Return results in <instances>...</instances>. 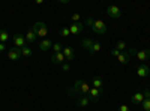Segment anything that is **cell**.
Segmentation results:
<instances>
[{"label": "cell", "instance_id": "obj_28", "mask_svg": "<svg viewBox=\"0 0 150 111\" xmlns=\"http://www.w3.org/2000/svg\"><path fill=\"white\" fill-rule=\"evenodd\" d=\"M71 20H72L74 23H80L81 17H80V14H72V15H71Z\"/></svg>", "mask_w": 150, "mask_h": 111}, {"label": "cell", "instance_id": "obj_29", "mask_svg": "<svg viewBox=\"0 0 150 111\" xmlns=\"http://www.w3.org/2000/svg\"><path fill=\"white\" fill-rule=\"evenodd\" d=\"M117 111H131V108H129L128 105H120V107L117 108Z\"/></svg>", "mask_w": 150, "mask_h": 111}, {"label": "cell", "instance_id": "obj_17", "mask_svg": "<svg viewBox=\"0 0 150 111\" xmlns=\"http://www.w3.org/2000/svg\"><path fill=\"white\" fill-rule=\"evenodd\" d=\"M63 54H65L66 60H74L75 59V53H74V50L71 47H65L63 48Z\"/></svg>", "mask_w": 150, "mask_h": 111}, {"label": "cell", "instance_id": "obj_7", "mask_svg": "<svg viewBox=\"0 0 150 111\" xmlns=\"http://www.w3.org/2000/svg\"><path fill=\"white\" fill-rule=\"evenodd\" d=\"M137 75H138L140 78H147V77L150 75V68H149V65L141 63L138 68H137Z\"/></svg>", "mask_w": 150, "mask_h": 111}, {"label": "cell", "instance_id": "obj_14", "mask_svg": "<svg viewBox=\"0 0 150 111\" xmlns=\"http://www.w3.org/2000/svg\"><path fill=\"white\" fill-rule=\"evenodd\" d=\"M75 101H77V105L81 107V108L87 107V105H89V102H90V99L87 96H77V98H75Z\"/></svg>", "mask_w": 150, "mask_h": 111}, {"label": "cell", "instance_id": "obj_25", "mask_svg": "<svg viewBox=\"0 0 150 111\" xmlns=\"http://www.w3.org/2000/svg\"><path fill=\"white\" fill-rule=\"evenodd\" d=\"M59 33H60V36H63V38H68V36H71V32H69V27H62Z\"/></svg>", "mask_w": 150, "mask_h": 111}, {"label": "cell", "instance_id": "obj_2", "mask_svg": "<svg viewBox=\"0 0 150 111\" xmlns=\"http://www.w3.org/2000/svg\"><path fill=\"white\" fill-rule=\"evenodd\" d=\"M30 29L35 32V35H36V36H39V38L47 39V36H48V27H47V24H45L44 21H38V23H35Z\"/></svg>", "mask_w": 150, "mask_h": 111}, {"label": "cell", "instance_id": "obj_5", "mask_svg": "<svg viewBox=\"0 0 150 111\" xmlns=\"http://www.w3.org/2000/svg\"><path fill=\"white\" fill-rule=\"evenodd\" d=\"M12 42H14V47L18 48V50H21L23 47H26V38L21 33H15L14 38H12Z\"/></svg>", "mask_w": 150, "mask_h": 111}, {"label": "cell", "instance_id": "obj_33", "mask_svg": "<svg viewBox=\"0 0 150 111\" xmlns=\"http://www.w3.org/2000/svg\"><path fill=\"white\" fill-rule=\"evenodd\" d=\"M6 50V44H2V42H0V53H3Z\"/></svg>", "mask_w": 150, "mask_h": 111}, {"label": "cell", "instance_id": "obj_12", "mask_svg": "<svg viewBox=\"0 0 150 111\" xmlns=\"http://www.w3.org/2000/svg\"><path fill=\"white\" fill-rule=\"evenodd\" d=\"M143 101H144V95H143V92H135V93L131 96V102H132L134 105H141Z\"/></svg>", "mask_w": 150, "mask_h": 111}, {"label": "cell", "instance_id": "obj_18", "mask_svg": "<svg viewBox=\"0 0 150 111\" xmlns=\"http://www.w3.org/2000/svg\"><path fill=\"white\" fill-rule=\"evenodd\" d=\"M93 42H95L93 39L86 38V39H83V41H81V47L84 48L86 51H90V50H92V45H93Z\"/></svg>", "mask_w": 150, "mask_h": 111}, {"label": "cell", "instance_id": "obj_22", "mask_svg": "<svg viewBox=\"0 0 150 111\" xmlns=\"http://www.w3.org/2000/svg\"><path fill=\"white\" fill-rule=\"evenodd\" d=\"M101 48H102V47H101V44H99L98 41H95V42H93V45H92V50H90L89 53H90V54L99 53V51H101Z\"/></svg>", "mask_w": 150, "mask_h": 111}, {"label": "cell", "instance_id": "obj_27", "mask_svg": "<svg viewBox=\"0 0 150 111\" xmlns=\"http://www.w3.org/2000/svg\"><path fill=\"white\" fill-rule=\"evenodd\" d=\"M141 107H143L144 111H150V98H149V99H144V101H143Z\"/></svg>", "mask_w": 150, "mask_h": 111}, {"label": "cell", "instance_id": "obj_30", "mask_svg": "<svg viewBox=\"0 0 150 111\" xmlns=\"http://www.w3.org/2000/svg\"><path fill=\"white\" fill-rule=\"evenodd\" d=\"M111 56L117 59V57L120 56V51H119V50H116V48H114V50H111Z\"/></svg>", "mask_w": 150, "mask_h": 111}, {"label": "cell", "instance_id": "obj_6", "mask_svg": "<svg viewBox=\"0 0 150 111\" xmlns=\"http://www.w3.org/2000/svg\"><path fill=\"white\" fill-rule=\"evenodd\" d=\"M102 93H104L102 89H95V87H92L90 92H89V95H87V98L90 99V102H98L99 99H101Z\"/></svg>", "mask_w": 150, "mask_h": 111}, {"label": "cell", "instance_id": "obj_21", "mask_svg": "<svg viewBox=\"0 0 150 111\" xmlns=\"http://www.w3.org/2000/svg\"><path fill=\"white\" fill-rule=\"evenodd\" d=\"M20 51H21V56H24V57H32V56H33L32 48H29L27 45H26V47H23Z\"/></svg>", "mask_w": 150, "mask_h": 111}, {"label": "cell", "instance_id": "obj_11", "mask_svg": "<svg viewBox=\"0 0 150 111\" xmlns=\"http://www.w3.org/2000/svg\"><path fill=\"white\" fill-rule=\"evenodd\" d=\"M51 62H53V65H63L65 62H66V57H65L63 51L57 53V54H53L51 56Z\"/></svg>", "mask_w": 150, "mask_h": 111}, {"label": "cell", "instance_id": "obj_20", "mask_svg": "<svg viewBox=\"0 0 150 111\" xmlns=\"http://www.w3.org/2000/svg\"><path fill=\"white\" fill-rule=\"evenodd\" d=\"M9 38H11V36H9L8 30H5V29L0 30V42H2V44H6V42L9 41Z\"/></svg>", "mask_w": 150, "mask_h": 111}, {"label": "cell", "instance_id": "obj_8", "mask_svg": "<svg viewBox=\"0 0 150 111\" xmlns=\"http://www.w3.org/2000/svg\"><path fill=\"white\" fill-rule=\"evenodd\" d=\"M84 23H72L71 26H69V32H71V35H80V33H83V30H84Z\"/></svg>", "mask_w": 150, "mask_h": 111}, {"label": "cell", "instance_id": "obj_23", "mask_svg": "<svg viewBox=\"0 0 150 111\" xmlns=\"http://www.w3.org/2000/svg\"><path fill=\"white\" fill-rule=\"evenodd\" d=\"M116 50H119L120 53L126 51V42H125V41H117V44H116Z\"/></svg>", "mask_w": 150, "mask_h": 111}, {"label": "cell", "instance_id": "obj_24", "mask_svg": "<svg viewBox=\"0 0 150 111\" xmlns=\"http://www.w3.org/2000/svg\"><path fill=\"white\" fill-rule=\"evenodd\" d=\"M63 51V47H62V44L60 42H56V44H53V53L54 54H57V53H62Z\"/></svg>", "mask_w": 150, "mask_h": 111}, {"label": "cell", "instance_id": "obj_4", "mask_svg": "<svg viewBox=\"0 0 150 111\" xmlns=\"http://www.w3.org/2000/svg\"><path fill=\"white\" fill-rule=\"evenodd\" d=\"M107 15H108L110 18L119 20V18L122 17V11H120V8H119V6L111 5V6H108V8H107Z\"/></svg>", "mask_w": 150, "mask_h": 111}, {"label": "cell", "instance_id": "obj_15", "mask_svg": "<svg viewBox=\"0 0 150 111\" xmlns=\"http://www.w3.org/2000/svg\"><path fill=\"white\" fill-rule=\"evenodd\" d=\"M24 38H26V42H27V44H33V42H36L38 36L35 35V32H33L32 29H29V30H27V33L24 35Z\"/></svg>", "mask_w": 150, "mask_h": 111}, {"label": "cell", "instance_id": "obj_32", "mask_svg": "<svg viewBox=\"0 0 150 111\" xmlns=\"http://www.w3.org/2000/svg\"><path fill=\"white\" fill-rule=\"evenodd\" d=\"M62 68H63V72L71 71V65H69V63H63V65H62Z\"/></svg>", "mask_w": 150, "mask_h": 111}, {"label": "cell", "instance_id": "obj_16", "mask_svg": "<svg viewBox=\"0 0 150 111\" xmlns=\"http://www.w3.org/2000/svg\"><path fill=\"white\" fill-rule=\"evenodd\" d=\"M50 48H53V44H51L50 39H44V41L39 42V50L41 51H48Z\"/></svg>", "mask_w": 150, "mask_h": 111}, {"label": "cell", "instance_id": "obj_1", "mask_svg": "<svg viewBox=\"0 0 150 111\" xmlns=\"http://www.w3.org/2000/svg\"><path fill=\"white\" fill-rule=\"evenodd\" d=\"M90 89H92V86L87 83V81L78 80V81H75V84L68 90V93H69V96H72V98L87 96V95H89V92H90Z\"/></svg>", "mask_w": 150, "mask_h": 111}, {"label": "cell", "instance_id": "obj_26", "mask_svg": "<svg viewBox=\"0 0 150 111\" xmlns=\"http://www.w3.org/2000/svg\"><path fill=\"white\" fill-rule=\"evenodd\" d=\"M95 21H96V20H95L93 17H87V18H86V21H84V26H89V27H92L93 24H95Z\"/></svg>", "mask_w": 150, "mask_h": 111}, {"label": "cell", "instance_id": "obj_13", "mask_svg": "<svg viewBox=\"0 0 150 111\" xmlns=\"http://www.w3.org/2000/svg\"><path fill=\"white\" fill-rule=\"evenodd\" d=\"M117 62L120 65H128L129 62H131V56L128 54V51H123V53H120V56L117 57Z\"/></svg>", "mask_w": 150, "mask_h": 111}, {"label": "cell", "instance_id": "obj_31", "mask_svg": "<svg viewBox=\"0 0 150 111\" xmlns=\"http://www.w3.org/2000/svg\"><path fill=\"white\" fill-rule=\"evenodd\" d=\"M143 95H144V99H149V98H150V89H144Z\"/></svg>", "mask_w": 150, "mask_h": 111}, {"label": "cell", "instance_id": "obj_9", "mask_svg": "<svg viewBox=\"0 0 150 111\" xmlns=\"http://www.w3.org/2000/svg\"><path fill=\"white\" fill-rule=\"evenodd\" d=\"M20 57H21V51L18 50V48H9L8 50V59L9 60H12V62H17V60H20Z\"/></svg>", "mask_w": 150, "mask_h": 111}, {"label": "cell", "instance_id": "obj_10", "mask_svg": "<svg viewBox=\"0 0 150 111\" xmlns=\"http://www.w3.org/2000/svg\"><path fill=\"white\" fill-rule=\"evenodd\" d=\"M135 56H137V59L141 60L143 63H144L146 60L150 59V50H149V48H144V50H138V51L135 53Z\"/></svg>", "mask_w": 150, "mask_h": 111}, {"label": "cell", "instance_id": "obj_3", "mask_svg": "<svg viewBox=\"0 0 150 111\" xmlns=\"http://www.w3.org/2000/svg\"><path fill=\"white\" fill-rule=\"evenodd\" d=\"M92 30L96 33V35H105L107 33V24L101 20H96L95 24L92 26Z\"/></svg>", "mask_w": 150, "mask_h": 111}, {"label": "cell", "instance_id": "obj_19", "mask_svg": "<svg viewBox=\"0 0 150 111\" xmlns=\"http://www.w3.org/2000/svg\"><path fill=\"white\" fill-rule=\"evenodd\" d=\"M90 84H92V87H95V89H102V86H104L102 78H99V77H93Z\"/></svg>", "mask_w": 150, "mask_h": 111}]
</instances>
